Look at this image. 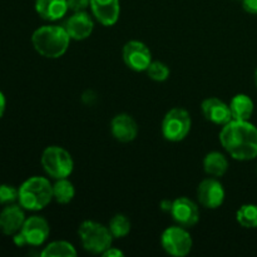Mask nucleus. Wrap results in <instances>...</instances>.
Returning <instances> with one entry per match:
<instances>
[{"label":"nucleus","instance_id":"obj_22","mask_svg":"<svg viewBox=\"0 0 257 257\" xmlns=\"http://www.w3.org/2000/svg\"><path fill=\"white\" fill-rule=\"evenodd\" d=\"M236 220L245 228H257V205L246 203L236 212Z\"/></svg>","mask_w":257,"mask_h":257},{"label":"nucleus","instance_id":"obj_16","mask_svg":"<svg viewBox=\"0 0 257 257\" xmlns=\"http://www.w3.org/2000/svg\"><path fill=\"white\" fill-rule=\"evenodd\" d=\"M25 215L22 206L8 205L0 212V231L5 235H13L22 230L25 222Z\"/></svg>","mask_w":257,"mask_h":257},{"label":"nucleus","instance_id":"obj_1","mask_svg":"<svg viewBox=\"0 0 257 257\" xmlns=\"http://www.w3.org/2000/svg\"><path fill=\"white\" fill-rule=\"evenodd\" d=\"M220 142L233 160L251 161L257 157V127L248 120H230L221 130Z\"/></svg>","mask_w":257,"mask_h":257},{"label":"nucleus","instance_id":"obj_19","mask_svg":"<svg viewBox=\"0 0 257 257\" xmlns=\"http://www.w3.org/2000/svg\"><path fill=\"white\" fill-rule=\"evenodd\" d=\"M203 168L207 175L213 177H222L228 170V161L220 152H210L203 160Z\"/></svg>","mask_w":257,"mask_h":257},{"label":"nucleus","instance_id":"obj_7","mask_svg":"<svg viewBox=\"0 0 257 257\" xmlns=\"http://www.w3.org/2000/svg\"><path fill=\"white\" fill-rule=\"evenodd\" d=\"M192 237L182 226H171L163 231L161 236V245L163 250L171 256L183 257L191 252Z\"/></svg>","mask_w":257,"mask_h":257},{"label":"nucleus","instance_id":"obj_26","mask_svg":"<svg viewBox=\"0 0 257 257\" xmlns=\"http://www.w3.org/2000/svg\"><path fill=\"white\" fill-rule=\"evenodd\" d=\"M68 8L73 13L85 12L88 7H90V0H67Z\"/></svg>","mask_w":257,"mask_h":257},{"label":"nucleus","instance_id":"obj_24","mask_svg":"<svg viewBox=\"0 0 257 257\" xmlns=\"http://www.w3.org/2000/svg\"><path fill=\"white\" fill-rule=\"evenodd\" d=\"M146 72L148 77L155 82H165L170 77V68L162 62H152Z\"/></svg>","mask_w":257,"mask_h":257},{"label":"nucleus","instance_id":"obj_29","mask_svg":"<svg viewBox=\"0 0 257 257\" xmlns=\"http://www.w3.org/2000/svg\"><path fill=\"white\" fill-rule=\"evenodd\" d=\"M172 203L173 201H170V200H163L161 201V210L163 211V212H168L171 213V210H172Z\"/></svg>","mask_w":257,"mask_h":257},{"label":"nucleus","instance_id":"obj_12","mask_svg":"<svg viewBox=\"0 0 257 257\" xmlns=\"http://www.w3.org/2000/svg\"><path fill=\"white\" fill-rule=\"evenodd\" d=\"M201 110H202L203 117L212 122L213 124L225 125L230 120H232L230 105L218 98L211 97L203 100L201 104Z\"/></svg>","mask_w":257,"mask_h":257},{"label":"nucleus","instance_id":"obj_17","mask_svg":"<svg viewBox=\"0 0 257 257\" xmlns=\"http://www.w3.org/2000/svg\"><path fill=\"white\" fill-rule=\"evenodd\" d=\"M35 10L43 19L55 22L62 19L69 8L67 0H35Z\"/></svg>","mask_w":257,"mask_h":257},{"label":"nucleus","instance_id":"obj_4","mask_svg":"<svg viewBox=\"0 0 257 257\" xmlns=\"http://www.w3.org/2000/svg\"><path fill=\"white\" fill-rule=\"evenodd\" d=\"M78 233L82 246L90 253H103L112 246L113 236L109 228L95 221H84L80 223Z\"/></svg>","mask_w":257,"mask_h":257},{"label":"nucleus","instance_id":"obj_10","mask_svg":"<svg viewBox=\"0 0 257 257\" xmlns=\"http://www.w3.org/2000/svg\"><path fill=\"white\" fill-rule=\"evenodd\" d=\"M171 216L182 227H193L200 221V210L190 198L178 197L173 201Z\"/></svg>","mask_w":257,"mask_h":257},{"label":"nucleus","instance_id":"obj_32","mask_svg":"<svg viewBox=\"0 0 257 257\" xmlns=\"http://www.w3.org/2000/svg\"><path fill=\"white\" fill-rule=\"evenodd\" d=\"M241 2H242V0H241Z\"/></svg>","mask_w":257,"mask_h":257},{"label":"nucleus","instance_id":"obj_25","mask_svg":"<svg viewBox=\"0 0 257 257\" xmlns=\"http://www.w3.org/2000/svg\"><path fill=\"white\" fill-rule=\"evenodd\" d=\"M19 198V190L10 185L0 186V205H13Z\"/></svg>","mask_w":257,"mask_h":257},{"label":"nucleus","instance_id":"obj_28","mask_svg":"<svg viewBox=\"0 0 257 257\" xmlns=\"http://www.w3.org/2000/svg\"><path fill=\"white\" fill-rule=\"evenodd\" d=\"M102 255L104 257H122L124 256V253H123L120 250H118V248L112 247V246H110V247L108 248V250H105Z\"/></svg>","mask_w":257,"mask_h":257},{"label":"nucleus","instance_id":"obj_6","mask_svg":"<svg viewBox=\"0 0 257 257\" xmlns=\"http://www.w3.org/2000/svg\"><path fill=\"white\" fill-rule=\"evenodd\" d=\"M191 125V115L185 108H172L162 120V135L170 142H181L190 133Z\"/></svg>","mask_w":257,"mask_h":257},{"label":"nucleus","instance_id":"obj_15","mask_svg":"<svg viewBox=\"0 0 257 257\" xmlns=\"http://www.w3.org/2000/svg\"><path fill=\"white\" fill-rule=\"evenodd\" d=\"M110 132L113 137L122 143L132 142L138 135L137 122L130 114L120 113L117 114L110 122Z\"/></svg>","mask_w":257,"mask_h":257},{"label":"nucleus","instance_id":"obj_13","mask_svg":"<svg viewBox=\"0 0 257 257\" xmlns=\"http://www.w3.org/2000/svg\"><path fill=\"white\" fill-rule=\"evenodd\" d=\"M64 28L69 34L70 39L84 40L92 34L93 29H94V23L88 13L77 12L72 17L68 18Z\"/></svg>","mask_w":257,"mask_h":257},{"label":"nucleus","instance_id":"obj_9","mask_svg":"<svg viewBox=\"0 0 257 257\" xmlns=\"http://www.w3.org/2000/svg\"><path fill=\"white\" fill-rule=\"evenodd\" d=\"M225 188L216 178H206L198 185L197 198L201 205L210 210L221 207L225 201Z\"/></svg>","mask_w":257,"mask_h":257},{"label":"nucleus","instance_id":"obj_14","mask_svg":"<svg viewBox=\"0 0 257 257\" xmlns=\"http://www.w3.org/2000/svg\"><path fill=\"white\" fill-rule=\"evenodd\" d=\"M90 9L95 19L104 27H112L119 19V0H90Z\"/></svg>","mask_w":257,"mask_h":257},{"label":"nucleus","instance_id":"obj_30","mask_svg":"<svg viewBox=\"0 0 257 257\" xmlns=\"http://www.w3.org/2000/svg\"><path fill=\"white\" fill-rule=\"evenodd\" d=\"M5 105H7V99H5V95L0 92V118H2L3 114H4Z\"/></svg>","mask_w":257,"mask_h":257},{"label":"nucleus","instance_id":"obj_5","mask_svg":"<svg viewBox=\"0 0 257 257\" xmlns=\"http://www.w3.org/2000/svg\"><path fill=\"white\" fill-rule=\"evenodd\" d=\"M40 162L47 175L54 180L69 177L74 168V162L70 153L58 146L45 148Z\"/></svg>","mask_w":257,"mask_h":257},{"label":"nucleus","instance_id":"obj_18","mask_svg":"<svg viewBox=\"0 0 257 257\" xmlns=\"http://www.w3.org/2000/svg\"><path fill=\"white\" fill-rule=\"evenodd\" d=\"M230 109L232 119L250 120V118L252 117L255 105H253V100L247 94L240 93L231 99Z\"/></svg>","mask_w":257,"mask_h":257},{"label":"nucleus","instance_id":"obj_20","mask_svg":"<svg viewBox=\"0 0 257 257\" xmlns=\"http://www.w3.org/2000/svg\"><path fill=\"white\" fill-rule=\"evenodd\" d=\"M75 196V188L73 183L67 178H60L53 185V198L60 205L72 202Z\"/></svg>","mask_w":257,"mask_h":257},{"label":"nucleus","instance_id":"obj_31","mask_svg":"<svg viewBox=\"0 0 257 257\" xmlns=\"http://www.w3.org/2000/svg\"><path fill=\"white\" fill-rule=\"evenodd\" d=\"M255 84H256V87H257V68H256V70H255Z\"/></svg>","mask_w":257,"mask_h":257},{"label":"nucleus","instance_id":"obj_8","mask_svg":"<svg viewBox=\"0 0 257 257\" xmlns=\"http://www.w3.org/2000/svg\"><path fill=\"white\" fill-rule=\"evenodd\" d=\"M122 55L125 65L135 72H145L152 63L151 50L140 40H130L125 43Z\"/></svg>","mask_w":257,"mask_h":257},{"label":"nucleus","instance_id":"obj_23","mask_svg":"<svg viewBox=\"0 0 257 257\" xmlns=\"http://www.w3.org/2000/svg\"><path fill=\"white\" fill-rule=\"evenodd\" d=\"M108 228H109V231H110V233H112L113 237L122 238L130 233L131 221L125 215L118 213V215L113 216V217L110 218Z\"/></svg>","mask_w":257,"mask_h":257},{"label":"nucleus","instance_id":"obj_21","mask_svg":"<svg viewBox=\"0 0 257 257\" xmlns=\"http://www.w3.org/2000/svg\"><path fill=\"white\" fill-rule=\"evenodd\" d=\"M43 257H75L77 251L72 243L67 241H53L40 252Z\"/></svg>","mask_w":257,"mask_h":257},{"label":"nucleus","instance_id":"obj_11","mask_svg":"<svg viewBox=\"0 0 257 257\" xmlns=\"http://www.w3.org/2000/svg\"><path fill=\"white\" fill-rule=\"evenodd\" d=\"M20 232L24 236L27 245L40 246L49 237L50 227L48 221L42 216H32L27 218Z\"/></svg>","mask_w":257,"mask_h":257},{"label":"nucleus","instance_id":"obj_27","mask_svg":"<svg viewBox=\"0 0 257 257\" xmlns=\"http://www.w3.org/2000/svg\"><path fill=\"white\" fill-rule=\"evenodd\" d=\"M242 8L248 14L257 15V0H242Z\"/></svg>","mask_w":257,"mask_h":257},{"label":"nucleus","instance_id":"obj_2","mask_svg":"<svg viewBox=\"0 0 257 257\" xmlns=\"http://www.w3.org/2000/svg\"><path fill=\"white\" fill-rule=\"evenodd\" d=\"M32 43L42 57L57 59L63 57L69 48L70 37L64 27L44 25L33 33Z\"/></svg>","mask_w":257,"mask_h":257},{"label":"nucleus","instance_id":"obj_3","mask_svg":"<svg viewBox=\"0 0 257 257\" xmlns=\"http://www.w3.org/2000/svg\"><path fill=\"white\" fill-rule=\"evenodd\" d=\"M53 200V186L49 180L39 176L28 178L19 187V205L24 210L40 211Z\"/></svg>","mask_w":257,"mask_h":257}]
</instances>
